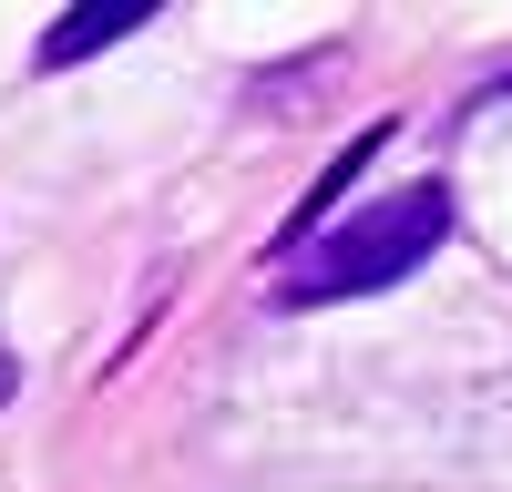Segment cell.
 Returning a JSON list of instances; mask_svg holds the SVG:
<instances>
[{"label": "cell", "mask_w": 512, "mask_h": 492, "mask_svg": "<svg viewBox=\"0 0 512 492\" xmlns=\"http://www.w3.org/2000/svg\"><path fill=\"white\" fill-rule=\"evenodd\" d=\"M11 390H21V359H11V349H0V410H11Z\"/></svg>", "instance_id": "obj_3"}, {"label": "cell", "mask_w": 512, "mask_h": 492, "mask_svg": "<svg viewBox=\"0 0 512 492\" xmlns=\"http://www.w3.org/2000/svg\"><path fill=\"white\" fill-rule=\"evenodd\" d=\"M441 236H451V185H400V195L359 205L349 226H328V236H308V246H287L277 298H287V308H328V298L400 287L420 257H441Z\"/></svg>", "instance_id": "obj_1"}, {"label": "cell", "mask_w": 512, "mask_h": 492, "mask_svg": "<svg viewBox=\"0 0 512 492\" xmlns=\"http://www.w3.org/2000/svg\"><path fill=\"white\" fill-rule=\"evenodd\" d=\"M144 21H154V0H103V11H62L52 31H41V52H31V62H41V72L93 62V52H113L123 31H144Z\"/></svg>", "instance_id": "obj_2"}]
</instances>
